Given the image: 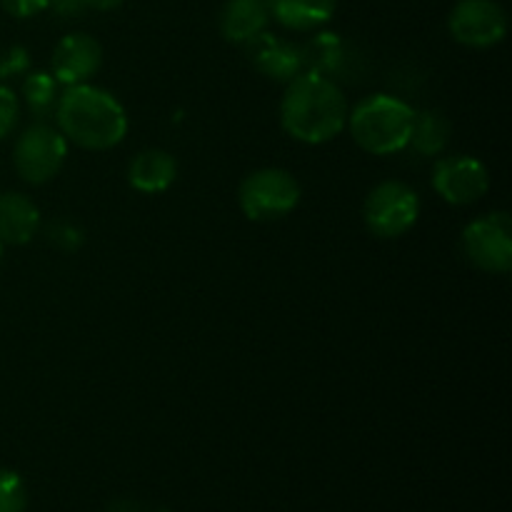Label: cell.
Instances as JSON below:
<instances>
[{"instance_id":"1","label":"cell","mask_w":512,"mask_h":512,"mask_svg":"<svg viewBox=\"0 0 512 512\" xmlns=\"http://www.w3.org/2000/svg\"><path fill=\"white\" fill-rule=\"evenodd\" d=\"M350 103L338 80L305 70L285 85L280 100V125L293 140L323 145L338 138L348 125Z\"/></svg>"},{"instance_id":"2","label":"cell","mask_w":512,"mask_h":512,"mask_svg":"<svg viewBox=\"0 0 512 512\" xmlns=\"http://www.w3.org/2000/svg\"><path fill=\"white\" fill-rule=\"evenodd\" d=\"M55 125L68 143L85 150H110L128 135L123 103L93 83L70 85L55 105Z\"/></svg>"},{"instance_id":"3","label":"cell","mask_w":512,"mask_h":512,"mask_svg":"<svg viewBox=\"0 0 512 512\" xmlns=\"http://www.w3.org/2000/svg\"><path fill=\"white\" fill-rule=\"evenodd\" d=\"M415 108L390 93H375L350 108L348 125L355 143L370 155H393L408 148Z\"/></svg>"},{"instance_id":"4","label":"cell","mask_w":512,"mask_h":512,"mask_svg":"<svg viewBox=\"0 0 512 512\" xmlns=\"http://www.w3.org/2000/svg\"><path fill=\"white\" fill-rule=\"evenodd\" d=\"M240 210L255 223H273L293 213L300 203V183L285 168H260L245 175L238 190Z\"/></svg>"},{"instance_id":"5","label":"cell","mask_w":512,"mask_h":512,"mask_svg":"<svg viewBox=\"0 0 512 512\" xmlns=\"http://www.w3.org/2000/svg\"><path fill=\"white\" fill-rule=\"evenodd\" d=\"M420 218V195L403 180H383L363 203L365 228L380 240L403 238Z\"/></svg>"},{"instance_id":"6","label":"cell","mask_w":512,"mask_h":512,"mask_svg":"<svg viewBox=\"0 0 512 512\" xmlns=\"http://www.w3.org/2000/svg\"><path fill=\"white\" fill-rule=\"evenodd\" d=\"M68 158V140L58 125L33 123L18 135L13 145V168L25 183L43 185L63 170Z\"/></svg>"},{"instance_id":"7","label":"cell","mask_w":512,"mask_h":512,"mask_svg":"<svg viewBox=\"0 0 512 512\" xmlns=\"http://www.w3.org/2000/svg\"><path fill=\"white\" fill-rule=\"evenodd\" d=\"M460 248L468 258L470 265H475L483 273L503 275L512 268V220L508 213L480 215L465 225L460 235Z\"/></svg>"},{"instance_id":"8","label":"cell","mask_w":512,"mask_h":512,"mask_svg":"<svg viewBox=\"0 0 512 512\" xmlns=\"http://www.w3.org/2000/svg\"><path fill=\"white\" fill-rule=\"evenodd\" d=\"M450 35L468 48H493L508 35V13L498 0H458L448 18Z\"/></svg>"},{"instance_id":"9","label":"cell","mask_w":512,"mask_h":512,"mask_svg":"<svg viewBox=\"0 0 512 512\" xmlns=\"http://www.w3.org/2000/svg\"><path fill=\"white\" fill-rule=\"evenodd\" d=\"M433 190L448 205H473L490 190V173L473 155H440L433 168Z\"/></svg>"},{"instance_id":"10","label":"cell","mask_w":512,"mask_h":512,"mask_svg":"<svg viewBox=\"0 0 512 512\" xmlns=\"http://www.w3.org/2000/svg\"><path fill=\"white\" fill-rule=\"evenodd\" d=\"M100 65H103V48L98 40L88 33H68L55 45L50 73L63 88H70V85L90 83Z\"/></svg>"},{"instance_id":"11","label":"cell","mask_w":512,"mask_h":512,"mask_svg":"<svg viewBox=\"0 0 512 512\" xmlns=\"http://www.w3.org/2000/svg\"><path fill=\"white\" fill-rule=\"evenodd\" d=\"M250 63L255 65L260 75L275 80V83H285L298 78L300 73L308 70V58H305L303 45L293 43V40L278 38V35L263 33L248 43Z\"/></svg>"},{"instance_id":"12","label":"cell","mask_w":512,"mask_h":512,"mask_svg":"<svg viewBox=\"0 0 512 512\" xmlns=\"http://www.w3.org/2000/svg\"><path fill=\"white\" fill-rule=\"evenodd\" d=\"M40 208L23 193H0V245H25L38 235Z\"/></svg>"},{"instance_id":"13","label":"cell","mask_w":512,"mask_h":512,"mask_svg":"<svg viewBox=\"0 0 512 512\" xmlns=\"http://www.w3.org/2000/svg\"><path fill=\"white\" fill-rule=\"evenodd\" d=\"M178 178V163L163 148H145L130 160L128 180L138 193H165Z\"/></svg>"},{"instance_id":"14","label":"cell","mask_w":512,"mask_h":512,"mask_svg":"<svg viewBox=\"0 0 512 512\" xmlns=\"http://www.w3.org/2000/svg\"><path fill=\"white\" fill-rule=\"evenodd\" d=\"M270 23L265 0H228L220 10V33L228 43L248 45Z\"/></svg>"},{"instance_id":"15","label":"cell","mask_w":512,"mask_h":512,"mask_svg":"<svg viewBox=\"0 0 512 512\" xmlns=\"http://www.w3.org/2000/svg\"><path fill=\"white\" fill-rule=\"evenodd\" d=\"M265 3L270 18L298 33L325 25L338 8V0H265Z\"/></svg>"},{"instance_id":"16","label":"cell","mask_w":512,"mask_h":512,"mask_svg":"<svg viewBox=\"0 0 512 512\" xmlns=\"http://www.w3.org/2000/svg\"><path fill=\"white\" fill-rule=\"evenodd\" d=\"M305 48L308 70L328 75V78H348L350 70H355V58L350 55L348 43L338 33H318Z\"/></svg>"},{"instance_id":"17","label":"cell","mask_w":512,"mask_h":512,"mask_svg":"<svg viewBox=\"0 0 512 512\" xmlns=\"http://www.w3.org/2000/svg\"><path fill=\"white\" fill-rule=\"evenodd\" d=\"M453 138V123L443 110H415L413 130H410L408 148H413L420 158H440L448 150Z\"/></svg>"},{"instance_id":"18","label":"cell","mask_w":512,"mask_h":512,"mask_svg":"<svg viewBox=\"0 0 512 512\" xmlns=\"http://www.w3.org/2000/svg\"><path fill=\"white\" fill-rule=\"evenodd\" d=\"M60 100V83L48 70H28L23 80V103L35 118H48L55 113Z\"/></svg>"},{"instance_id":"19","label":"cell","mask_w":512,"mask_h":512,"mask_svg":"<svg viewBox=\"0 0 512 512\" xmlns=\"http://www.w3.org/2000/svg\"><path fill=\"white\" fill-rule=\"evenodd\" d=\"M28 488L15 470L0 468V512H25Z\"/></svg>"},{"instance_id":"20","label":"cell","mask_w":512,"mask_h":512,"mask_svg":"<svg viewBox=\"0 0 512 512\" xmlns=\"http://www.w3.org/2000/svg\"><path fill=\"white\" fill-rule=\"evenodd\" d=\"M48 240L55 248L63 250V253H75V250L83 245L85 235L83 230L75 223H70V220H55V223L48 225Z\"/></svg>"},{"instance_id":"21","label":"cell","mask_w":512,"mask_h":512,"mask_svg":"<svg viewBox=\"0 0 512 512\" xmlns=\"http://www.w3.org/2000/svg\"><path fill=\"white\" fill-rule=\"evenodd\" d=\"M20 120V98L13 88L0 85V140L8 138Z\"/></svg>"},{"instance_id":"22","label":"cell","mask_w":512,"mask_h":512,"mask_svg":"<svg viewBox=\"0 0 512 512\" xmlns=\"http://www.w3.org/2000/svg\"><path fill=\"white\" fill-rule=\"evenodd\" d=\"M30 70V55L23 45H10L0 53V80L18 78Z\"/></svg>"},{"instance_id":"23","label":"cell","mask_w":512,"mask_h":512,"mask_svg":"<svg viewBox=\"0 0 512 512\" xmlns=\"http://www.w3.org/2000/svg\"><path fill=\"white\" fill-rule=\"evenodd\" d=\"M3 8L15 18H33V15L43 13L50 5V0H0Z\"/></svg>"},{"instance_id":"24","label":"cell","mask_w":512,"mask_h":512,"mask_svg":"<svg viewBox=\"0 0 512 512\" xmlns=\"http://www.w3.org/2000/svg\"><path fill=\"white\" fill-rule=\"evenodd\" d=\"M48 8H53L58 15L70 18V15L83 13V10L88 8V3H85V0H50Z\"/></svg>"},{"instance_id":"25","label":"cell","mask_w":512,"mask_h":512,"mask_svg":"<svg viewBox=\"0 0 512 512\" xmlns=\"http://www.w3.org/2000/svg\"><path fill=\"white\" fill-rule=\"evenodd\" d=\"M85 3H88V8H95V10H115L120 8L125 0H85Z\"/></svg>"},{"instance_id":"26","label":"cell","mask_w":512,"mask_h":512,"mask_svg":"<svg viewBox=\"0 0 512 512\" xmlns=\"http://www.w3.org/2000/svg\"><path fill=\"white\" fill-rule=\"evenodd\" d=\"M108 512H143L138 503H133V500H118V503L110 505Z\"/></svg>"},{"instance_id":"27","label":"cell","mask_w":512,"mask_h":512,"mask_svg":"<svg viewBox=\"0 0 512 512\" xmlns=\"http://www.w3.org/2000/svg\"><path fill=\"white\" fill-rule=\"evenodd\" d=\"M0 258H3V245H0Z\"/></svg>"},{"instance_id":"28","label":"cell","mask_w":512,"mask_h":512,"mask_svg":"<svg viewBox=\"0 0 512 512\" xmlns=\"http://www.w3.org/2000/svg\"><path fill=\"white\" fill-rule=\"evenodd\" d=\"M160 512H168V510H160Z\"/></svg>"}]
</instances>
